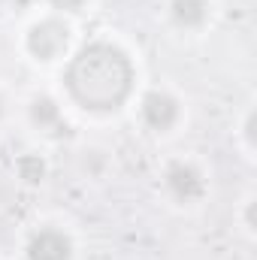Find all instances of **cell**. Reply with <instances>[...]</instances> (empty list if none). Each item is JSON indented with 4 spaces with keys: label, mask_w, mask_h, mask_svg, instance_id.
I'll return each mask as SVG.
<instances>
[{
    "label": "cell",
    "mask_w": 257,
    "mask_h": 260,
    "mask_svg": "<svg viewBox=\"0 0 257 260\" xmlns=\"http://www.w3.org/2000/svg\"><path fill=\"white\" fill-rule=\"evenodd\" d=\"M233 136H236L239 151H242L248 160H254V103H248V106L242 109V115H239V121H236Z\"/></svg>",
    "instance_id": "9c48e42d"
},
{
    "label": "cell",
    "mask_w": 257,
    "mask_h": 260,
    "mask_svg": "<svg viewBox=\"0 0 257 260\" xmlns=\"http://www.w3.org/2000/svg\"><path fill=\"white\" fill-rule=\"evenodd\" d=\"M157 188L170 206L197 209L206 203L212 182H209V170L203 167V160H197L194 154H173L160 164Z\"/></svg>",
    "instance_id": "3957f363"
},
{
    "label": "cell",
    "mask_w": 257,
    "mask_h": 260,
    "mask_svg": "<svg viewBox=\"0 0 257 260\" xmlns=\"http://www.w3.org/2000/svg\"><path fill=\"white\" fill-rule=\"evenodd\" d=\"M24 121L37 130L43 139H64L70 133L67 103L52 91H34L24 100Z\"/></svg>",
    "instance_id": "8992f818"
},
{
    "label": "cell",
    "mask_w": 257,
    "mask_h": 260,
    "mask_svg": "<svg viewBox=\"0 0 257 260\" xmlns=\"http://www.w3.org/2000/svg\"><path fill=\"white\" fill-rule=\"evenodd\" d=\"M76 236L58 221H43L21 239V260H76Z\"/></svg>",
    "instance_id": "5b68a950"
},
{
    "label": "cell",
    "mask_w": 257,
    "mask_h": 260,
    "mask_svg": "<svg viewBox=\"0 0 257 260\" xmlns=\"http://www.w3.org/2000/svg\"><path fill=\"white\" fill-rule=\"evenodd\" d=\"M46 3V12H55V15H64V18H79L91 9L94 0H43Z\"/></svg>",
    "instance_id": "8fae6325"
},
{
    "label": "cell",
    "mask_w": 257,
    "mask_h": 260,
    "mask_svg": "<svg viewBox=\"0 0 257 260\" xmlns=\"http://www.w3.org/2000/svg\"><path fill=\"white\" fill-rule=\"evenodd\" d=\"M254 200H257L254 191H248V194L236 203V209H233V221H236L239 233H242L248 242L254 239V227H257V221H254Z\"/></svg>",
    "instance_id": "30bf717a"
},
{
    "label": "cell",
    "mask_w": 257,
    "mask_h": 260,
    "mask_svg": "<svg viewBox=\"0 0 257 260\" xmlns=\"http://www.w3.org/2000/svg\"><path fill=\"white\" fill-rule=\"evenodd\" d=\"M167 24L182 37L206 34L218 18V0H164Z\"/></svg>",
    "instance_id": "52a82bcc"
},
{
    "label": "cell",
    "mask_w": 257,
    "mask_h": 260,
    "mask_svg": "<svg viewBox=\"0 0 257 260\" xmlns=\"http://www.w3.org/2000/svg\"><path fill=\"white\" fill-rule=\"evenodd\" d=\"M49 173H52V164L43 151L37 148H27L21 154H15L12 160V176L24 185V188H40L49 182Z\"/></svg>",
    "instance_id": "ba28073f"
},
{
    "label": "cell",
    "mask_w": 257,
    "mask_h": 260,
    "mask_svg": "<svg viewBox=\"0 0 257 260\" xmlns=\"http://www.w3.org/2000/svg\"><path fill=\"white\" fill-rule=\"evenodd\" d=\"M6 115H9V97H6L3 88H0V124L6 121Z\"/></svg>",
    "instance_id": "7c38bea8"
},
{
    "label": "cell",
    "mask_w": 257,
    "mask_h": 260,
    "mask_svg": "<svg viewBox=\"0 0 257 260\" xmlns=\"http://www.w3.org/2000/svg\"><path fill=\"white\" fill-rule=\"evenodd\" d=\"M18 46H21V55L37 67L64 64L70 52L76 49V27L64 15L43 12L24 24Z\"/></svg>",
    "instance_id": "7a4b0ae2"
},
{
    "label": "cell",
    "mask_w": 257,
    "mask_h": 260,
    "mask_svg": "<svg viewBox=\"0 0 257 260\" xmlns=\"http://www.w3.org/2000/svg\"><path fill=\"white\" fill-rule=\"evenodd\" d=\"M136 88L139 67L127 46L112 37H94L76 46L61 64V100L85 115H118L133 103Z\"/></svg>",
    "instance_id": "6da1fadb"
},
{
    "label": "cell",
    "mask_w": 257,
    "mask_h": 260,
    "mask_svg": "<svg viewBox=\"0 0 257 260\" xmlns=\"http://www.w3.org/2000/svg\"><path fill=\"white\" fill-rule=\"evenodd\" d=\"M136 121L151 136H173L188 121V103L173 85H148L136 91Z\"/></svg>",
    "instance_id": "277c9868"
}]
</instances>
